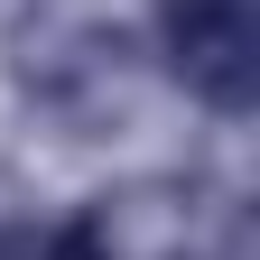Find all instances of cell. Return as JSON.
Segmentation results:
<instances>
[{"label":"cell","instance_id":"6da1fadb","mask_svg":"<svg viewBox=\"0 0 260 260\" xmlns=\"http://www.w3.org/2000/svg\"><path fill=\"white\" fill-rule=\"evenodd\" d=\"M158 56L205 112L242 121L260 93V10L251 0H168L158 10Z\"/></svg>","mask_w":260,"mask_h":260},{"label":"cell","instance_id":"7a4b0ae2","mask_svg":"<svg viewBox=\"0 0 260 260\" xmlns=\"http://www.w3.org/2000/svg\"><path fill=\"white\" fill-rule=\"evenodd\" d=\"M0 260H112V251L93 242L84 214H65V223H38V233H0Z\"/></svg>","mask_w":260,"mask_h":260}]
</instances>
